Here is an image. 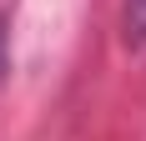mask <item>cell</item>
Returning <instances> with one entry per match:
<instances>
[{
    "mask_svg": "<svg viewBox=\"0 0 146 141\" xmlns=\"http://www.w3.org/2000/svg\"><path fill=\"white\" fill-rule=\"evenodd\" d=\"M121 45L146 51V0H121Z\"/></svg>",
    "mask_w": 146,
    "mask_h": 141,
    "instance_id": "cell-1",
    "label": "cell"
},
{
    "mask_svg": "<svg viewBox=\"0 0 146 141\" xmlns=\"http://www.w3.org/2000/svg\"><path fill=\"white\" fill-rule=\"evenodd\" d=\"M5 61H10V30H5V15H0V76H5Z\"/></svg>",
    "mask_w": 146,
    "mask_h": 141,
    "instance_id": "cell-2",
    "label": "cell"
}]
</instances>
